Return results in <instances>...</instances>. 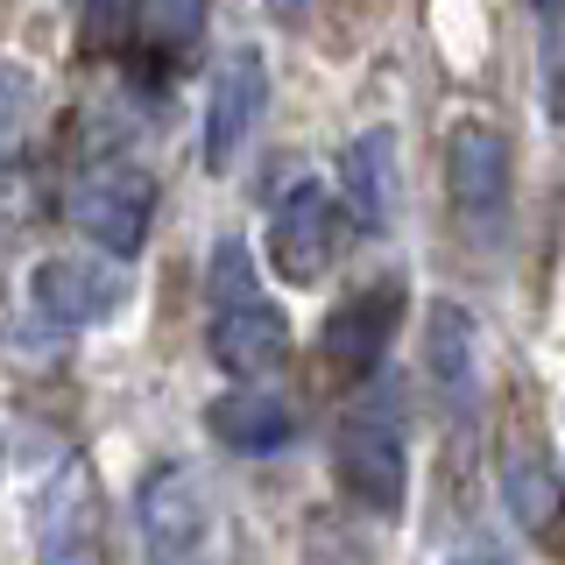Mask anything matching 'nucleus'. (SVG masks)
Wrapping results in <instances>:
<instances>
[{"instance_id":"f257e3e1","label":"nucleus","mask_w":565,"mask_h":565,"mask_svg":"<svg viewBox=\"0 0 565 565\" xmlns=\"http://www.w3.org/2000/svg\"><path fill=\"white\" fill-rule=\"evenodd\" d=\"M64 220L93 247L128 262V255H141V241L156 226V177L141 163H128V156H93L64 184Z\"/></svg>"},{"instance_id":"f03ea898","label":"nucleus","mask_w":565,"mask_h":565,"mask_svg":"<svg viewBox=\"0 0 565 565\" xmlns=\"http://www.w3.org/2000/svg\"><path fill=\"white\" fill-rule=\"evenodd\" d=\"M135 530H141V552H149L156 565H184L205 544V488H199V473H184L177 459L141 473Z\"/></svg>"},{"instance_id":"7ed1b4c3","label":"nucleus","mask_w":565,"mask_h":565,"mask_svg":"<svg viewBox=\"0 0 565 565\" xmlns=\"http://www.w3.org/2000/svg\"><path fill=\"white\" fill-rule=\"evenodd\" d=\"M332 255H340V205L318 177H305L269 212V262L282 282H318L332 269Z\"/></svg>"},{"instance_id":"20e7f679","label":"nucleus","mask_w":565,"mask_h":565,"mask_svg":"<svg viewBox=\"0 0 565 565\" xmlns=\"http://www.w3.org/2000/svg\"><path fill=\"white\" fill-rule=\"evenodd\" d=\"M332 473L367 516H396L403 494H411V452H403L396 424L382 417H353L340 424V446H332Z\"/></svg>"},{"instance_id":"39448f33","label":"nucleus","mask_w":565,"mask_h":565,"mask_svg":"<svg viewBox=\"0 0 565 565\" xmlns=\"http://www.w3.org/2000/svg\"><path fill=\"white\" fill-rule=\"evenodd\" d=\"M29 305L43 326L57 332H85L99 318L120 311V276L106 262H85V255H43L29 269Z\"/></svg>"},{"instance_id":"423d86ee","label":"nucleus","mask_w":565,"mask_h":565,"mask_svg":"<svg viewBox=\"0 0 565 565\" xmlns=\"http://www.w3.org/2000/svg\"><path fill=\"white\" fill-rule=\"evenodd\" d=\"M262 99H269V64H262V50H234V57L220 64V78H212L205 93V170H234L247 135H255L262 120Z\"/></svg>"},{"instance_id":"0eeeda50","label":"nucleus","mask_w":565,"mask_h":565,"mask_svg":"<svg viewBox=\"0 0 565 565\" xmlns=\"http://www.w3.org/2000/svg\"><path fill=\"white\" fill-rule=\"evenodd\" d=\"M403 311H411V290H403V276H375L367 290H353L340 311L326 318V353L340 367H353V375H367V367L382 361L388 347H396V332H403Z\"/></svg>"},{"instance_id":"6e6552de","label":"nucleus","mask_w":565,"mask_h":565,"mask_svg":"<svg viewBox=\"0 0 565 565\" xmlns=\"http://www.w3.org/2000/svg\"><path fill=\"white\" fill-rule=\"evenodd\" d=\"M446 177H452V205L467 220H494L509 205V177H516V149L502 128L488 120H459L446 141Z\"/></svg>"},{"instance_id":"1a4fd4ad","label":"nucleus","mask_w":565,"mask_h":565,"mask_svg":"<svg viewBox=\"0 0 565 565\" xmlns=\"http://www.w3.org/2000/svg\"><path fill=\"white\" fill-rule=\"evenodd\" d=\"M212 361L226 367V375L255 382V375H276L282 361H290V318L276 305H262V297H241V305H220L212 311Z\"/></svg>"},{"instance_id":"9d476101","label":"nucleus","mask_w":565,"mask_h":565,"mask_svg":"<svg viewBox=\"0 0 565 565\" xmlns=\"http://www.w3.org/2000/svg\"><path fill=\"white\" fill-rule=\"evenodd\" d=\"M424 375H431V388L452 411L473 403V382H481V332H473L467 305H446V297H438V305L424 311Z\"/></svg>"},{"instance_id":"9b49d317","label":"nucleus","mask_w":565,"mask_h":565,"mask_svg":"<svg viewBox=\"0 0 565 565\" xmlns=\"http://www.w3.org/2000/svg\"><path fill=\"white\" fill-rule=\"evenodd\" d=\"M205 431L220 438L226 452H276V446H290L297 411H290V396H276V388H234V396H212Z\"/></svg>"},{"instance_id":"f8f14e48","label":"nucleus","mask_w":565,"mask_h":565,"mask_svg":"<svg viewBox=\"0 0 565 565\" xmlns=\"http://www.w3.org/2000/svg\"><path fill=\"white\" fill-rule=\"evenodd\" d=\"M35 537H43V565H99V509H93V481H85V467L57 473Z\"/></svg>"},{"instance_id":"ddd939ff","label":"nucleus","mask_w":565,"mask_h":565,"mask_svg":"<svg viewBox=\"0 0 565 565\" xmlns=\"http://www.w3.org/2000/svg\"><path fill=\"white\" fill-rule=\"evenodd\" d=\"M347 212L367 234H382L388 212H396V135L388 128H367L347 149Z\"/></svg>"},{"instance_id":"4468645a","label":"nucleus","mask_w":565,"mask_h":565,"mask_svg":"<svg viewBox=\"0 0 565 565\" xmlns=\"http://www.w3.org/2000/svg\"><path fill=\"white\" fill-rule=\"evenodd\" d=\"M502 502L537 544H558V467L544 452H509L502 459Z\"/></svg>"},{"instance_id":"2eb2a0df","label":"nucleus","mask_w":565,"mask_h":565,"mask_svg":"<svg viewBox=\"0 0 565 565\" xmlns=\"http://www.w3.org/2000/svg\"><path fill=\"white\" fill-rule=\"evenodd\" d=\"M141 43V0H78V57L114 64Z\"/></svg>"},{"instance_id":"dca6fc26","label":"nucleus","mask_w":565,"mask_h":565,"mask_svg":"<svg viewBox=\"0 0 565 565\" xmlns=\"http://www.w3.org/2000/svg\"><path fill=\"white\" fill-rule=\"evenodd\" d=\"M205 22H212L205 0H141V35L156 43L163 64H184L205 43Z\"/></svg>"},{"instance_id":"f3484780","label":"nucleus","mask_w":565,"mask_h":565,"mask_svg":"<svg viewBox=\"0 0 565 565\" xmlns=\"http://www.w3.org/2000/svg\"><path fill=\"white\" fill-rule=\"evenodd\" d=\"M205 290H212V311L255 297V255H247L241 234H220V241H212V255H205Z\"/></svg>"},{"instance_id":"a211bd4d","label":"nucleus","mask_w":565,"mask_h":565,"mask_svg":"<svg viewBox=\"0 0 565 565\" xmlns=\"http://www.w3.org/2000/svg\"><path fill=\"white\" fill-rule=\"evenodd\" d=\"M35 135V78L29 71H0V163L29 149Z\"/></svg>"},{"instance_id":"6ab92c4d","label":"nucleus","mask_w":565,"mask_h":565,"mask_svg":"<svg viewBox=\"0 0 565 565\" xmlns=\"http://www.w3.org/2000/svg\"><path fill=\"white\" fill-rule=\"evenodd\" d=\"M305 8H311V0H269V14H276V22H297Z\"/></svg>"},{"instance_id":"aec40b11","label":"nucleus","mask_w":565,"mask_h":565,"mask_svg":"<svg viewBox=\"0 0 565 565\" xmlns=\"http://www.w3.org/2000/svg\"><path fill=\"white\" fill-rule=\"evenodd\" d=\"M530 8H537V22H544V29H558V8H565V0H530Z\"/></svg>"},{"instance_id":"412c9836","label":"nucleus","mask_w":565,"mask_h":565,"mask_svg":"<svg viewBox=\"0 0 565 565\" xmlns=\"http://www.w3.org/2000/svg\"><path fill=\"white\" fill-rule=\"evenodd\" d=\"M452 565H502V558H488V552H473V558H452Z\"/></svg>"},{"instance_id":"4be33fe9","label":"nucleus","mask_w":565,"mask_h":565,"mask_svg":"<svg viewBox=\"0 0 565 565\" xmlns=\"http://www.w3.org/2000/svg\"><path fill=\"white\" fill-rule=\"evenodd\" d=\"M0 459H8V452H0Z\"/></svg>"}]
</instances>
